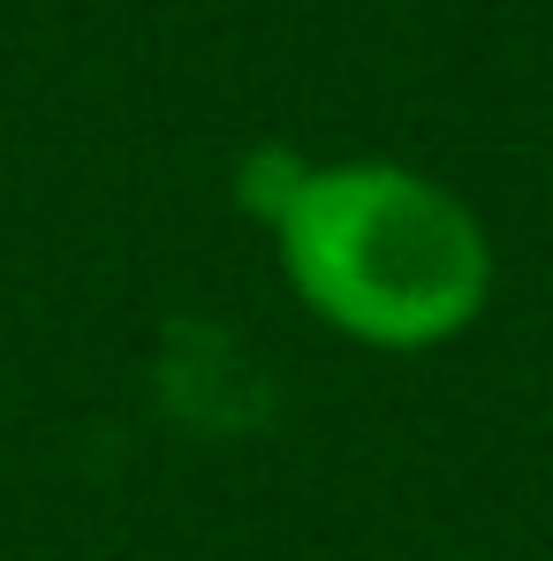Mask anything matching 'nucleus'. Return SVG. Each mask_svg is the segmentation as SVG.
Returning a JSON list of instances; mask_svg holds the SVG:
<instances>
[{"mask_svg":"<svg viewBox=\"0 0 553 561\" xmlns=\"http://www.w3.org/2000/svg\"><path fill=\"white\" fill-rule=\"evenodd\" d=\"M288 288L371 350L456 342L485 311L493 243L456 190L387 160L311 168L274 220Z\"/></svg>","mask_w":553,"mask_h":561,"instance_id":"1","label":"nucleus"}]
</instances>
